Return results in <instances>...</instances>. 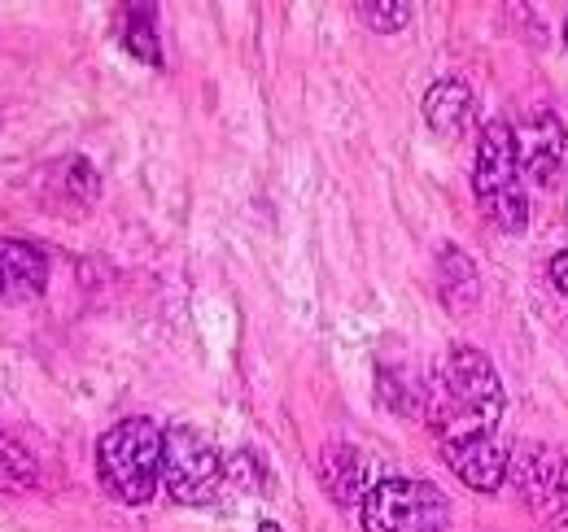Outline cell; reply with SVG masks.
Masks as SVG:
<instances>
[{"label":"cell","mask_w":568,"mask_h":532,"mask_svg":"<svg viewBox=\"0 0 568 532\" xmlns=\"http://www.w3.org/2000/svg\"><path fill=\"white\" fill-rule=\"evenodd\" d=\"M227 480V463L214 441L189 423H171L162 432V484L180 507H206Z\"/></svg>","instance_id":"5"},{"label":"cell","mask_w":568,"mask_h":532,"mask_svg":"<svg viewBox=\"0 0 568 532\" xmlns=\"http://www.w3.org/2000/svg\"><path fill=\"white\" fill-rule=\"evenodd\" d=\"M358 13H363V22L372 27V31H403L407 22H412V4H403V0H389V4H358Z\"/></svg>","instance_id":"15"},{"label":"cell","mask_w":568,"mask_h":532,"mask_svg":"<svg viewBox=\"0 0 568 532\" xmlns=\"http://www.w3.org/2000/svg\"><path fill=\"white\" fill-rule=\"evenodd\" d=\"M473 119H477V96L464 79H437L425 92V123L437 135L455 140L473 127Z\"/></svg>","instance_id":"10"},{"label":"cell","mask_w":568,"mask_h":532,"mask_svg":"<svg viewBox=\"0 0 568 532\" xmlns=\"http://www.w3.org/2000/svg\"><path fill=\"white\" fill-rule=\"evenodd\" d=\"M363 532H442L450 524V502L437 484L416 475H385L358 507Z\"/></svg>","instance_id":"4"},{"label":"cell","mask_w":568,"mask_h":532,"mask_svg":"<svg viewBox=\"0 0 568 532\" xmlns=\"http://www.w3.org/2000/svg\"><path fill=\"white\" fill-rule=\"evenodd\" d=\"M511 140H516V157H520V171L525 180L534 184H556L565 175L568 162V135L565 123L556 114H534L525 123L511 127Z\"/></svg>","instance_id":"8"},{"label":"cell","mask_w":568,"mask_h":532,"mask_svg":"<svg viewBox=\"0 0 568 532\" xmlns=\"http://www.w3.org/2000/svg\"><path fill=\"white\" fill-rule=\"evenodd\" d=\"M49 288V254L31 241L0 236V301H31Z\"/></svg>","instance_id":"9"},{"label":"cell","mask_w":568,"mask_h":532,"mask_svg":"<svg viewBox=\"0 0 568 532\" xmlns=\"http://www.w3.org/2000/svg\"><path fill=\"white\" fill-rule=\"evenodd\" d=\"M258 532H281L276 524H258Z\"/></svg>","instance_id":"17"},{"label":"cell","mask_w":568,"mask_h":532,"mask_svg":"<svg viewBox=\"0 0 568 532\" xmlns=\"http://www.w3.org/2000/svg\"><path fill=\"white\" fill-rule=\"evenodd\" d=\"M551 279H556V288H560V293L568 297V249L551 258Z\"/></svg>","instance_id":"16"},{"label":"cell","mask_w":568,"mask_h":532,"mask_svg":"<svg viewBox=\"0 0 568 532\" xmlns=\"http://www.w3.org/2000/svg\"><path fill=\"white\" fill-rule=\"evenodd\" d=\"M516 489L542 524H568V459L560 450H525L516 463Z\"/></svg>","instance_id":"6"},{"label":"cell","mask_w":568,"mask_h":532,"mask_svg":"<svg viewBox=\"0 0 568 532\" xmlns=\"http://www.w3.org/2000/svg\"><path fill=\"white\" fill-rule=\"evenodd\" d=\"M36 480H40L36 454L9 432H0V493H27Z\"/></svg>","instance_id":"12"},{"label":"cell","mask_w":568,"mask_h":532,"mask_svg":"<svg viewBox=\"0 0 568 532\" xmlns=\"http://www.w3.org/2000/svg\"><path fill=\"white\" fill-rule=\"evenodd\" d=\"M437 446L450 471L477 493H498L511 471V459L495 432H459V437H442Z\"/></svg>","instance_id":"7"},{"label":"cell","mask_w":568,"mask_h":532,"mask_svg":"<svg viewBox=\"0 0 568 532\" xmlns=\"http://www.w3.org/2000/svg\"><path fill=\"white\" fill-rule=\"evenodd\" d=\"M565 40H568V18H565Z\"/></svg>","instance_id":"18"},{"label":"cell","mask_w":568,"mask_h":532,"mask_svg":"<svg viewBox=\"0 0 568 532\" xmlns=\"http://www.w3.org/2000/svg\"><path fill=\"white\" fill-rule=\"evenodd\" d=\"M162 432L153 419L132 415L119 419L101 441H97V475L105 493L123 507H149L162 484Z\"/></svg>","instance_id":"2"},{"label":"cell","mask_w":568,"mask_h":532,"mask_svg":"<svg viewBox=\"0 0 568 532\" xmlns=\"http://www.w3.org/2000/svg\"><path fill=\"white\" fill-rule=\"evenodd\" d=\"M442 288H446V297H450V306H459V297H477L481 293V284H477V270L468 266V258L459 254V249H442Z\"/></svg>","instance_id":"14"},{"label":"cell","mask_w":568,"mask_h":532,"mask_svg":"<svg viewBox=\"0 0 568 532\" xmlns=\"http://www.w3.org/2000/svg\"><path fill=\"white\" fill-rule=\"evenodd\" d=\"M507 393L490 358L481 349L455 345L437 367V389L428 393V419L437 428V441L459 432H495Z\"/></svg>","instance_id":"1"},{"label":"cell","mask_w":568,"mask_h":532,"mask_svg":"<svg viewBox=\"0 0 568 532\" xmlns=\"http://www.w3.org/2000/svg\"><path fill=\"white\" fill-rule=\"evenodd\" d=\"M123 44H128V53H136L149 66L162 62L158 31H153V9H149V4H132V9L123 13Z\"/></svg>","instance_id":"13"},{"label":"cell","mask_w":568,"mask_h":532,"mask_svg":"<svg viewBox=\"0 0 568 532\" xmlns=\"http://www.w3.org/2000/svg\"><path fill=\"white\" fill-rule=\"evenodd\" d=\"M473 193L481 214L498 232L520 236L529 223V197H525V171L516 157L511 123H486L477 135V166H473Z\"/></svg>","instance_id":"3"},{"label":"cell","mask_w":568,"mask_h":532,"mask_svg":"<svg viewBox=\"0 0 568 532\" xmlns=\"http://www.w3.org/2000/svg\"><path fill=\"white\" fill-rule=\"evenodd\" d=\"M324 489L342 502V507H363V498L372 493V463L367 454L337 441L324 450Z\"/></svg>","instance_id":"11"}]
</instances>
